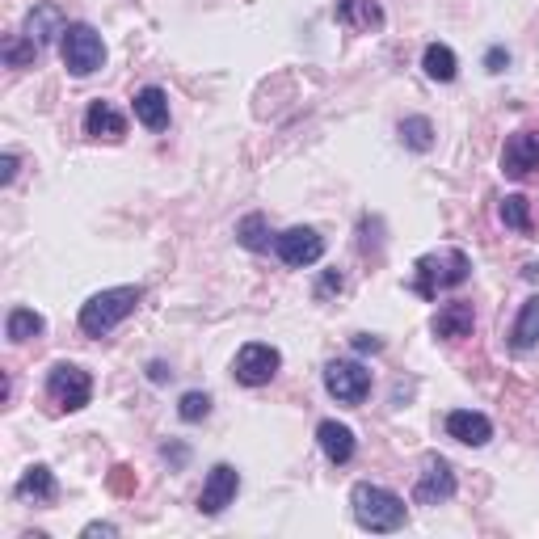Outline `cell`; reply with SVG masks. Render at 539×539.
<instances>
[{
  "instance_id": "cell-1",
  "label": "cell",
  "mask_w": 539,
  "mask_h": 539,
  "mask_svg": "<svg viewBox=\"0 0 539 539\" xmlns=\"http://www.w3.org/2000/svg\"><path fill=\"white\" fill-rule=\"evenodd\" d=\"M350 510H354V523L363 527V531H375V535L401 531L409 523L405 497L384 489V485H371V481H358L350 489Z\"/></svg>"
},
{
  "instance_id": "cell-2",
  "label": "cell",
  "mask_w": 539,
  "mask_h": 539,
  "mask_svg": "<svg viewBox=\"0 0 539 539\" xmlns=\"http://www.w3.org/2000/svg\"><path fill=\"white\" fill-rule=\"evenodd\" d=\"M472 278V262L464 249H434L426 257L413 262V295L422 299H438V291H451V287H464Z\"/></svg>"
},
{
  "instance_id": "cell-3",
  "label": "cell",
  "mask_w": 539,
  "mask_h": 539,
  "mask_svg": "<svg viewBox=\"0 0 539 539\" xmlns=\"http://www.w3.org/2000/svg\"><path fill=\"white\" fill-rule=\"evenodd\" d=\"M144 291L139 287H110V291H97L89 304H81V333L85 337H106L110 329H118L127 316L139 308Z\"/></svg>"
},
{
  "instance_id": "cell-4",
  "label": "cell",
  "mask_w": 539,
  "mask_h": 539,
  "mask_svg": "<svg viewBox=\"0 0 539 539\" xmlns=\"http://www.w3.org/2000/svg\"><path fill=\"white\" fill-rule=\"evenodd\" d=\"M59 51H64V68L72 76H81V81L106 68V43H102V34H97L93 26H85V22L68 26V34L59 38Z\"/></svg>"
},
{
  "instance_id": "cell-5",
  "label": "cell",
  "mask_w": 539,
  "mask_h": 539,
  "mask_svg": "<svg viewBox=\"0 0 539 539\" xmlns=\"http://www.w3.org/2000/svg\"><path fill=\"white\" fill-rule=\"evenodd\" d=\"M325 392L337 405H363L371 396V371L358 363V358H333L325 367Z\"/></svg>"
},
{
  "instance_id": "cell-6",
  "label": "cell",
  "mask_w": 539,
  "mask_h": 539,
  "mask_svg": "<svg viewBox=\"0 0 539 539\" xmlns=\"http://www.w3.org/2000/svg\"><path fill=\"white\" fill-rule=\"evenodd\" d=\"M47 396L64 413H76V409H85L93 401V379H89L85 367H76V363H55L47 371Z\"/></svg>"
},
{
  "instance_id": "cell-7",
  "label": "cell",
  "mask_w": 539,
  "mask_h": 539,
  "mask_svg": "<svg viewBox=\"0 0 539 539\" xmlns=\"http://www.w3.org/2000/svg\"><path fill=\"white\" fill-rule=\"evenodd\" d=\"M278 371H283V354H278V346H270V342H249L232 358V375H236V384H245V388L270 384Z\"/></svg>"
},
{
  "instance_id": "cell-8",
  "label": "cell",
  "mask_w": 539,
  "mask_h": 539,
  "mask_svg": "<svg viewBox=\"0 0 539 539\" xmlns=\"http://www.w3.org/2000/svg\"><path fill=\"white\" fill-rule=\"evenodd\" d=\"M274 253L278 262L291 266V270H308L325 257V236L316 228H287L274 236Z\"/></svg>"
},
{
  "instance_id": "cell-9",
  "label": "cell",
  "mask_w": 539,
  "mask_h": 539,
  "mask_svg": "<svg viewBox=\"0 0 539 539\" xmlns=\"http://www.w3.org/2000/svg\"><path fill=\"white\" fill-rule=\"evenodd\" d=\"M455 497V472L443 455H426L422 472H417V485H413V502L417 506H438V502H451Z\"/></svg>"
},
{
  "instance_id": "cell-10",
  "label": "cell",
  "mask_w": 539,
  "mask_h": 539,
  "mask_svg": "<svg viewBox=\"0 0 539 539\" xmlns=\"http://www.w3.org/2000/svg\"><path fill=\"white\" fill-rule=\"evenodd\" d=\"M236 493H241V472H236L232 464H215L203 481V493H198V510H203L207 518L224 514L236 502Z\"/></svg>"
},
{
  "instance_id": "cell-11",
  "label": "cell",
  "mask_w": 539,
  "mask_h": 539,
  "mask_svg": "<svg viewBox=\"0 0 539 539\" xmlns=\"http://www.w3.org/2000/svg\"><path fill=\"white\" fill-rule=\"evenodd\" d=\"M535 165H539V135L535 131H514L502 148V173L514 177V182H523Z\"/></svg>"
},
{
  "instance_id": "cell-12",
  "label": "cell",
  "mask_w": 539,
  "mask_h": 539,
  "mask_svg": "<svg viewBox=\"0 0 539 539\" xmlns=\"http://www.w3.org/2000/svg\"><path fill=\"white\" fill-rule=\"evenodd\" d=\"M22 34L34 38L38 47H47V43H55V38L68 34V17H64V9H59L55 0H43V5H34V9L26 13Z\"/></svg>"
},
{
  "instance_id": "cell-13",
  "label": "cell",
  "mask_w": 539,
  "mask_h": 539,
  "mask_svg": "<svg viewBox=\"0 0 539 539\" xmlns=\"http://www.w3.org/2000/svg\"><path fill=\"white\" fill-rule=\"evenodd\" d=\"M447 438H455V443H464V447H485L493 438V422L476 409H451L447 413Z\"/></svg>"
},
{
  "instance_id": "cell-14",
  "label": "cell",
  "mask_w": 539,
  "mask_h": 539,
  "mask_svg": "<svg viewBox=\"0 0 539 539\" xmlns=\"http://www.w3.org/2000/svg\"><path fill=\"white\" fill-rule=\"evenodd\" d=\"M430 329H434V337H443V342H459V337H472L476 312H472L468 299H451V304L438 308V316H434Z\"/></svg>"
},
{
  "instance_id": "cell-15",
  "label": "cell",
  "mask_w": 539,
  "mask_h": 539,
  "mask_svg": "<svg viewBox=\"0 0 539 539\" xmlns=\"http://www.w3.org/2000/svg\"><path fill=\"white\" fill-rule=\"evenodd\" d=\"M333 17H337L342 26L358 30V34L384 30V5H379V0H337Z\"/></svg>"
},
{
  "instance_id": "cell-16",
  "label": "cell",
  "mask_w": 539,
  "mask_h": 539,
  "mask_svg": "<svg viewBox=\"0 0 539 539\" xmlns=\"http://www.w3.org/2000/svg\"><path fill=\"white\" fill-rule=\"evenodd\" d=\"M316 443H321L325 459H329V464H337V468L350 464L354 451H358L354 430H350V426H342V422H321V426H316Z\"/></svg>"
},
{
  "instance_id": "cell-17",
  "label": "cell",
  "mask_w": 539,
  "mask_h": 539,
  "mask_svg": "<svg viewBox=\"0 0 539 539\" xmlns=\"http://www.w3.org/2000/svg\"><path fill=\"white\" fill-rule=\"evenodd\" d=\"M85 135L106 139V144H118V139L127 135V118L118 114L110 102H93V106L85 110Z\"/></svg>"
},
{
  "instance_id": "cell-18",
  "label": "cell",
  "mask_w": 539,
  "mask_h": 539,
  "mask_svg": "<svg viewBox=\"0 0 539 539\" xmlns=\"http://www.w3.org/2000/svg\"><path fill=\"white\" fill-rule=\"evenodd\" d=\"M135 118L148 131H165L169 127V97H165V89H156V85L139 89L135 93Z\"/></svg>"
},
{
  "instance_id": "cell-19",
  "label": "cell",
  "mask_w": 539,
  "mask_h": 539,
  "mask_svg": "<svg viewBox=\"0 0 539 539\" xmlns=\"http://www.w3.org/2000/svg\"><path fill=\"white\" fill-rule=\"evenodd\" d=\"M22 502H55V493H59V485H55V472L47 468V464H34V468H26L22 472V481H17V489H13Z\"/></svg>"
},
{
  "instance_id": "cell-20",
  "label": "cell",
  "mask_w": 539,
  "mask_h": 539,
  "mask_svg": "<svg viewBox=\"0 0 539 539\" xmlns=\"http://www.w3.org/2000/svg\"><path fill=\"white\" fill-rule=\"evenodd\" d=\"M510 346L514 350H535L539 346V295H531L523 308H518V321L510 329Z\"/></svg>"
},
{
  "instance_id": "cell-21",
  "label": "cell",
  "mask_w": 539,
  "mask_h": 539,
  "mask_svg": "<svg viewBox=\"0 0 539 539\" xmlns=\"http://www.w3.org/2000/svg\"><path fill=\"white\" fill-rule=\"evenodd\" d=\"M422 68H426L430 81L451 85L455 76H459V59H455V51H451L447 43H430V47H426V55H422Z\"/></svg>"
},
{
  "instance_id": "cell-22",
  "label": "cell",
  "mask_w": 539,
  "mask_h": 539,
  "mask_svg": "<svg viewBox=\"0 0 539 539\" xmlns=\"http://www.w3.org/2000/svg\"><path fill=\"white\" fill-rule=\"evenodd\" d=\"M43 329H47V321H43V312H34V308H13L5 321V337L13 346L30 342V337H43Z\"/></svg>"
},
{
  "instance_id": "cell-23",
  "label": "cell",
  "mask_w": 539,
  "mask_h": 539,
  "mask_svg": "<svg viewBox=\"0 0 539 539\" xmlns=\"http://www.w3.org/2000/svg\"><path fill=\"white\" fill-rule=\"evenodd\" d=\"M236 241H241L249 253H266L274 241H270V219L262 215V211H253V215H245L241 224H236Z\"/></svg>"
},
{
  "instance_id": "cell-24",
  "label": "cell",
  "mask_w": 539,
  "mask_h": 539,
  "mask_svg": "<svg viewBox=\"0 0 539 539\" xmlns=\"http://www.w3.org/2000/svg\"><path fill=\"white\" fill-rule=\"evenodd\" d=\"M396 135H401V144L409 152H430L434 148V123H430V118H422V114L405 118V123L396 127Z\"/></svg>"
},
{
  "instance_id": "cell-25",
  "label": "cell",
  "mask_w": 539,
  "mask_h": 539,
  "mask_svg": "<svg viewBox=\"0 0 539 539\" xmlns=\"http://www.w3.org/2000/svg\"><path fill=\"white\" fill-rule=\"evenodd\" d=\"M38 51H43V47H38L34 38H26V34H9L5 47H0V55H5L9 68H30L34 59H38Z\"/></svg>"
},
{
  "instance_id": "cell-26",
  "label": "cell",
  "mask_w": 539,
  "mask_h": 539,
  "mask_svg": "<svg viewBox=\"0 0 539 539\" xmlns=\"http://www.w3.org/2000/svg\"><path fill=\"white\" fill-rule=\"evenodd\" d=\"M502 224L514 232H531V203L523 194H506L502 198Z\"/></svg>"
},
{
  "instance_id": "cell-27",
  "label": "cell",
  "mask_w": 539,
  "mask_h": 539,
  "mask_svg": "<svg viewBox=\"0 0 539 539\" xmlns=\"http://www.w3.org/2000/svg\"><path fill=\"white\" fill-rule=\"evenodd\" d=\"M207 413H211V396L207 392H186L182 401H177V417H182V422H203Z\"/></svg>"
},
{
  "instance_id": "cell-28",
  "label": "cell",
  "mask_w": 539,
  "mask_h": 539,
  "mask_svg": "<svg viewBox=\"0 0 539 539\" xmlns=\"http://www.w3.org/2000/svg\"><path fill=\"white\" fill-rule=\"evenodd\" d=\"M342 291V274L337 270H325L321 274V283H316V299H329V295H337Z\"/></svg>"
},
{
  "instance_id": "cell-29",
  "label": "cell",
  "mask_w": 539,
  "mask_h": 539,
  "mask_svg": "<svg viewBox=\"0 0 539 539\" xmlns=\"http://www.w3.org/2000/svg\"><path fill=\"white\" fill-rule=\"evenodd\" d=\"M350 342H354L358 354H379V350H384V337H375V333H354Z\"/></svg>"
},
{
  "instance_id": "cell-30",
  "label": "cell",
  "mask_w": 539,
  "mask_h": 539,
  "mask_svg": "<svg viewBox=\"0 0 539 539\" xmlns=\"http://www.w3.org/2000/svg\"><path fill=\"white\" fill-rule=\"evenodd\" d=\"M506 64H510V51H506V47H489L485 68H489V72H506Z\"/></svg>"
},
{
  "instance_id": "cell-31",
  "label": "cell",
  "mask_w": 539,
  "mask_h": 539,
  "mask_svg": "<svg viewBox=\"0 0 539 539\" xmlns=\"http://www.w3.org/2000/svg\"><path fill=\"white\" fill-rule=\"evenodd\" d=\"M110 489H114V493H131V489H135V481H131V468H114V476H110Z\"/></svg>"
},
{
  "instance_id": "cell-32",
  "label": "cell",
  "mask_w": 539,
  "mask_h": 539,
  "mask_svg": "<svg viewBox=\"0 0 539 539\" xmlns=\"http://www.w3.org/2000/svg\"><path fill=\"white\" fill-rule=\"evenodd\" d=\"M13 177H17V156L5 152L0 156V186H13Z\"/></svg>"
},
{
  "instance_id": "cell-33",
  "label": "cell",
  "mask_w": 539,
  "mask_h": 539,
  "mask_svg": "<svg viewBox=\"0 0 539 539\" xmlns=\"http://www.w3.org/2000/svg\"><path fill=\"white\" fill-rule=\"evenodd\" d=\"M81 535H85V539H97V535H106V539H110V535H118V527H114V523H89Z\"/></svg>"
},
{
  "instance_id": "cell-34",
  "label": "cell",
  "mask_w": 539,
  "mask_h": 539,
  "mask_svg": "<svg viewBox=\"0 0 539 539\" xmlns=\"http://www.w3.org/2000/svg\"><path fill=\"white\" fill-rule=\"evenodd\" d=\"M148 375H152V379H156V384H165V379H169V375H173V371H169V367H165V363H152V367H148Z\"/></svg>"
}]
</instances>
